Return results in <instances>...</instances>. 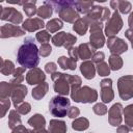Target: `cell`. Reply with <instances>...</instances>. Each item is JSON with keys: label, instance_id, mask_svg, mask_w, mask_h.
I'll list each match as a JSON object with an SVG mask.
<instances>
[{"label": "cell", "instance_id": "38", "mask_svg": "<svg viewBox=\"0 0 133 133\" xmlns=\"http://www.w3.org/2000/svg\"><path fill=\"white\" fill-rule=\"evenodd\" d=\"M92 110H94V112H95L96 114H99V115H103V114H105V113L107 112V107H106L104 104L98 103V104H96V105L94 106Z\"/></svg>", "mask_w": 133, "mask_h": 133}, {"label": "cell", "instance_id": "45", "mask_svg": "<svg viewBox=\"0 0 133 133\" xmlns=\"http://www.w3.org/2000/svg\"><path fill=\"white\" fill-rule=\"evenodd\" d=\"M12 133H29L28 131H27V129L25 128V127H23V126H18L16 129H14V131H12Z\"/></svg>", "mask_w": 133, "mask_h": 133}, {"label": "cell", "instance_id": "12", "mask_svg": "<svg viewBox=\"0 0 133 133\" xmlns=\"http://www.w3.org/2000/svg\"><path fill=\"white\" fill-rule=\"evenodd\" d=\"M45 79H46V75L38 68H34V69L30 70L27 73V76H26L27 82L29 84H31V85H33V84H41V83H43L42 81H44Z\"/></svg>", "mask_w": 133, "mask_h": 133}, {"label": "cell", "instance_id": "28", "mask_svg": "<svg viewBox=\"0 0 133 133\" xmlns=\"http://www.w3.org/2000/svg\"><path fill=\"white\" fill-rule=\"evenodd\" d=\"M123 65V60L122 58L116 55V54H111V56L109 57V66L111 70L113 71H116V70H119Z\"/></svg>", "mask_w": 133, "mask_h": 133}, {"label": "cell", "instance_id": "17", "mask_svg": "<svg viewBox=\"0 0 133 133\" xmlns=\"http://www.w3.org/2000/svg\"><path fill=\"white\" fill-rule=\"evenodd\" d=\"M80 71L83 74V76L86 79H88V80L89 79H92L95 77L96 70H95V65H94V63L91 61H87L86 60V61L82 62L81 65H80Z\"/></svg>", "mask_w": 133, "mask_h": 133}, {"label": "cell", "instance_id": "4", "mask_svg": "<svg viewBox=\"0 0 133 133\" xmlns=\"http://www.w3.org/2000/svg\"><path fill=\"white\" fill-rule=\"evenodd\" d=\"M52 4L59 7L58 9H56V11L64 21L72 23L74 22V20L78 19L79 15L75 10V7H73V5H75V2H52Z\"/></svg>", "mask_w": 133, "mask_h": 133}, {"label": "cell", "instance_id": "6", "mask_svg": "<svg viewBox=\"0 0 133 133\" xmlns=\"http://www.w3.org/2000/svg\"><path fill=\"white\" fill-rule=\"evenodd\" d=\"M102 23L101 22H91L90 23V46L94 49L103 47L104 45V35L102 34Z\"/></svg>", "mask_w": 133, "mask_h": 133}, {"label": "cell", "instance_id": "1", "mask_svg": "<svg viewBox=\"0 0 133 133\" xmlns=\"http://www.w3.org/2000/svg\"><path fill=\"white\" fill-rule=\"evenodd\" d=\"M39 50L36 47L34 39L32 37H26L24 43L20 46L17 54V61L18 63L28 69H34L37 66L39 62V56H38Z\"/></svg>", "mask_w": 133, "mask_h": 133}, {"label": "cell", "instance_id": "18", "mask_svg": "<svg viewBox=\"0 0 133 133\" xmlns=\"http://www.w3.org/2000/svg\"><path fill=\"white\" fill-rule=\"evenodd\" d=\"M78 54L80 59L86 60L88 58H91V56L95 54V49L88 44H81L78 48Z\"/></svg>", "mask_w": 133, "mask_h": 133}, {"label": "cell", "instance_id": "3", "mask_svg": "<svg viewBox=\"0 0 133 133\" xmlns=\"http://www.w3.org/2000/svg\"><path fill=\"white\" fill-rule=\"evenodd\" d=\"M70 109V100L64 96H55L49 102V111L55 117H63Z\"/></svg>", "mask_w": 133, "mask_h": 133}, {"label": "cell", "instance_id": "26", "mask_svg": "<svg viewBox=\"0 0 133 133\" xmlns=\"http://www.w3.org/2000/svg\"><path fill=\"white\" fill-rule=\"evenodd\" d=\"M88 125H89V122L86 118L80 117V118H77V119H75L73 122L72 128L74 130H77V131H83V130L88 128Z\"/></svg>", "mask_w": 133, "mask_h": 133}, {"label": "cell", "instance_id": "21", "mask_svg": "<svg viewBox=\"0 0 133 133\" xmlns=\"http://www.w3.org/2000/svg\"><path fill=\"white\" fill-rule=\"evenodd\" d=\"M28 124L31 127H33L34 130H39V129H44L46 121L42 114H34L31 118L28 119Z\"/></svg>", "mask_w": 133, "mask_h": 133}, {"label": "cell", "instance_id": "15", "mask_svg": "<svg viewBox=\"0 0 133 133\" xmlns=\"http://www.w3.org/2000/svg\"><path fill=\"white\" fill-rule=\"evenodd\" d=\"M26 95H27V88L25 85L18 84L15 86V89H14L11 96H12V102H14V105L16 106V108L23 101V99L25 98Z\"/></svg>", "mask_w": 133, "mask_h": 133}, {"label": "cell", "instance_id": "40", "mask_svg": "<svg viewBox=\"0 0 133 133\" xmlns=\"http://www.w3.org/2000/svg\"><path fill=\"white\" fill-rule=\"evenodd\" d=\"M17 110L20 112V113H22V114H26V113H28L29 111H30V104L29 103H22L20 106H18L17 107Z\"/></svg>", "mask_w": 133, "mask_h": 133}, {"label": "cell", "instance_id": "48", "mask_svg": "<svg viewBox=\"0 0 133 133\" xmlns=\"http://www.w3.org/2000/svg\"><path fill=\"white\" fill-rule=\"evenodd\" d=\"M30 133H48L45 129H39V130H34V131H31Z\"/></svg>", "mask_w": 133, "mask_h": 133}, {"label": "cell", "instance_id": "24", "mask_svg": "<svg viewBox=\"0 0 133 133\" xmlns=\"http://www.w3.org/2000/svg\"><path fill=\"white\" fill-rule=\"evenodd\" d=\"M68 36H69V33H66V32H58V33H56L52 37L53 45H55L57 47H60V46L64 47L65 43H66V39H68Z\"/></svg>", "mask_w": 133, "mask_h": 133}, {"label": "cell", "instance_id": "2", "mask_svg": "<svg viewBox=\"0 0 133 133\" xmlns=\"http://www.w3.org/2000/svg\"><path fill=\"white\" fill-rule=\"evenodd\" d=\"M71 97L75 102L91 103L97 101L98 94L95 89L88 86L80 87V85H73L71 87Z\"/></svg>", "mask_w": 133, "mask_h": 133}, {"label": "cell", "instance_id": "14", "mask_svg": "<svg viewBox=\"0 0 133 133\" xmlns=\"http://www.w3.org/2000/svg\"><path fill=\"white\" fill-rule=\"evenodd\" d=\"M24 34V30L21 29L18 26L15 25H10V24H6L4 26L1 27V37H9V36H21Z\"/></svg>", "mask_w": 133, "mask_h": 133}, {"label": "cell", "instance_id": "23", "mask_svg": "<svg viewBox=\"0 0 133 133\" xmlns=\"http://www.w3.org/2000/svg\"><path fill=\"white\" fill-rule=\"evenodd\" d=\"M48 83L46 82H43L41 84H38L35 88H33L32 90V97L35 99V100H41L48 91Z\"/></svg>", "mask_w": 133, "mask_h": 133}, {"label": "cell", "instance_id": "36", "mask_svg": "<svg viewBox=\"0 0 133 133\" xmlns=\"http://www.w3.org/2000/svg\"><path fill=\"white\" fill-rule=\"evenodd\" d=\"M12 71H14V64H12V62L9 61V60L3 61V64H2V68H1L2 74H4V75H9V74H11Z\"/></svg>", "mask_w": 133, "mask_h": 133}, {"label": "cell", "instance_id": "10", "mask_svg": "<svg viewBox=\"0 0 133 133\" xmlns=\"http://www.w3.org/2000/svg\"><path fill=\"white\" fill-rule=\"evenodd\" d=\"M101 98L104 103H109L113 99L112 91V80L111 79H103L101 81Z\"/></svg>", "mask_w": 133, "mask_h": 133}, {"label": "cell", "instance_id": "25", "mask_svg": "<svg viewBox=\"0 0 133 133\" xmlns=\"http://www.w3.org/2000/svg\"><path fill=\"white\" fill-rule=\"evenodd\" d=\"M38 17L43 19H47L52 15V7L50 2H44V5H42L37 10Z\"/></svg>", "mask_w": 133, "mask_h": 133}, {"label": "cell", "instance_id": "19", "mask_svg": "<svg viewBox=\"0 0 133 133\" xmlns=\"http://www.w3.org/2000/svg\"><path fill=\"white\" fill-rule=\"evenodd\" d=\"M49 132L50 133H65L66 132L65 123L62 121H56V119L51 121L49 125Z\"/></svg>", "mask_w": 133, "mask_h": 133}, {"label": "cell", "instance_id": "11", "mask_svg": "<svg viewBox=\"0 0 133 133\" xmlns=\"http://www.w3.org/2000/svg\"><path fill=\"white\" fill-rule=\"evenodd\" d=\"M122 111H123V106L119 103L114 104L110 108L108 122L110 123L111 126H118L121 124V122H122Z\"/></svg>", "mask_w": 133, "mask_h": 133}, {"label": "cell", "instance_id": "16", "mask_svg": "<svg viewBox=\"0 0 133 133\" xmlns=\"http://www.w3.org/2000/svg\"><path fill=\"white\" fill-rule=\"evenodd\" d=\"M45 26L43 20L41 19H27L24 23H23V28L29 32H32L34 30H37V29H41Z\"/></svg>", "mask_w": 133, "mask_h": 133}, {"label": "cell", "instance_id": "13", "mask_svg": "<svg viewBox=\"0 0 133 133\" xmlns=\"http://www.w3.org/2000/svg\"><path fill=\"white\" fill-rule=\"evenodd\" d=\"M1 19L2 20H9L16 24H19L22 22V15L12 7H8V8L3 7L2 12H1Z\"/></svg>", "mask_w": 133, "mask_h": 133}, {"label": "cell", "instance_id": "33", "mask_svg": "<svg viewBox=\"0 0 133 133\" xmlns=\"http://www.w3.org/2000/svg\"><path fill=\"white\" fill-rule=\"evenodd\" d=\"M97 71H98V73H99L100 76H108L109 75V72H110V68H109V65L106 62L103 61L101 63H98Z\"/></svg>", "mask_w": 133, "mask_h": 133}, {"label": "cell", "instance_id": "43", "mask_svg": "<svg viewBox=\"0 0 133 133\" xmlns=\"http://www.w3.org/2000/svg\"><path fill=\"white\" fill-rule=\"evenodd\" d=\"M79 113H80V110L77 107H70L69 112H68V115H69V117L74 118V117H77L79 115Z\"/></svg>", "mask_w": 133, "mask_h": 133}, {"label": "cell", "instance_id": "5", "mask_svg": "<svg viewBox=\"0 0 133 133\" xmlns=\"http://www.w3.org/2000/svg\"><path fill=\"white\" fill-rule=\"evenodd\" d=\"M52 80H54V90L60 96H66L70 92V75L54 73L52 74Z\"/></svg>", "mask_w": 133, "mask_h": 133}, {"label": "cell", "instance_id": "44", "mask_svg": "<svg viewBox=\"0 0 133 133\" xmlns=\"http://www.w3.org/2000/svg\"><path fill=\"white\" fill-rule=\"evenodd\" d=\"M1 104H2V108H3V110H2V116H4L6 109L9 108L10 101H9V99H2L1 100Z\"/></svg>", "mask_w": 133, "mask_h": 133}, {"label": "cell", "instance_id": "9", "mask_svg": "<svg viewBox=\"0 0 133 133\" xmlns=\"http://www.w3.org/2000/svg\"><path fill=\"white\" fill-rule=\"evenodd\" d=\"M107 46L110 49V51L112 52V54H116V55L126 52L128 49L127 44L123 39H121L118 37H114V36L108 38Z\"/></svg>", "mask_w": 133, "mask_h": 133}, {"label": "cell", "instance_id": "31", "mask_svg": "<svg viewBox=\"0 0 133 133\" xmlns=\"http://www.w3.org/2000/svg\"><path fill=\"white\" fill-rule=\"evenodd\" d=\"M62 22L59 19H53L47 23V28L50 32H56L57 30L62 28Z\"/></svg>", "mask_w": 133, "mask_h": 133}, {"label": "cell", "instance_id": "27", "mask_svg": "<svg viewBox=\"0 0 133 133\" xmlns=\"http://www.w3.org/2000/svg\"><path fill=\"white\" fill-rule=\"evenodd\" d=\"M110 4L115 10H116V8H118L123 14H127L131 9V4L127 1H116V2L112 1Z\"/></svg>", "mask_w": 133, "mask_h": 133}, {"label": "cell", "instance_id": "30", "mask_svg": "<svg viewBox=\"0 0 133 133\" xmlns=\"http://www.w3.org/2000/svg\"><path fill=\"white\" fill-rule=\"evenodd\" d=\"M20 125H21L20 116L17 114V112L15 110H11L10 113H9V116H8V126H9V128L14 129L15 127L20 126Z\"/></svg>", "mask_w": 133, "mask_h": 133}, {"label": "cell", "instance_id": "47", "mask_svg": "<svg viewBox=\"0 0 133 133\" xmlns=\"http://www.w3.org/2000/svg\"><path fill=\"white\" fill-rule=\"evenodd\" d=\"M130 128L127 126H119L117 128V133H129Z\"/></svg>", "mask_w": 133, "mask_h": 133}, {"label": "cell", "instance_id": "35", "mask_svg": "<svg viewBox=\"0 0 133 133\" xmlns=\"http://www.w3.org/2000/svg\"><path fill=\"white\" fill-rule=\"evenodd\" d=\"M36 39L41 43V44H47V42L50 39V37H51V35H50V33H48L47 31H45V30H42V31H39V32H37L36 33Z\"/></svg>", "mask_w": 133, "mask_h": 133}, {"label": "cell", "instance_id": "32", "mask_svg": "<svg viewBox=\"0 0 133 133\" xmlns=\"http://www.w3.org/2000/svg\"><path fill=\"white\" fill-rule=\"evenodd\" d=\"M92 5V2H75V7H77L76 9L79 12H87L90 8V6Z\"/></svg>", "mask_w": 133, "mask_h": 133}, {"label": "cell", "instance_id": "34", "mask_svg": "<svg viewBox=\"0 0 133 133\" xmlns=\"http://www.w3.org/2000/svg\"><path fill=\"white\" fill-rule=\"evenodd\" d=\"M34 4H35V1H33V2H25V4H24V11L26 12V15L28 17H31L35 12H37L35 10Z\"/></svg>", "mask_w": 133, "mask_h": 133}, {"label": "cell", "instance_id": "7", "mask_svg": "<svg viewBox=\"0 0 133 133\" xmlns=\"http://www.w3.org/2000/svg\"><path fill=\"white\" fill-rule=\"evenodd\" d=\"M119 97L123 100H129L133 97V77L124 76L118 79L117 82Z\"/></svg>", "mask_w": 133, "mask_h": 133}, {"label": "cell", "instance_id": "46", "mask_svg": "<svg viewBox=\"0 0 133 133\" xmlns=\"http://www.w3.org/2000/svg\"><path fill=\"white\" fill-rule=\"evenodd\" d=\"M125 35L127 36V38H129L131 41V44H132V48H133V29H128L125 33Z\"/></svg>", "mask_w": 133, "mask_h": 133}, {"label": "cell", "instance_id": "41", "mask_svg": "<svg viewBox=\"0 0 133 133\" xmlns=\"http://www.w3.org/2000/svg\"><path fill=\"white\" fill-rule=\"evenodd\" d=\"M104 58H105V54L103 52H95V54L92 55V61L97 63L103 62Z\"/></svg>", "mask_w": 133, "mask_h": 133}, {"label": "cell", "instance_id": "39", "mask_svg": "<svg viewBox=\"0 0 133 133\" xmlns=\"http://www.w3.org/2000/svg\"><path fill=\"white\" fill-rule=\"evenodd\" d=\"M52 51V48L49 44H42L41 49H39V53L42 54V56H48Z\"/></svg>", "mask_w": 133, "mask_h": 133}, {"label": "cell", "instance_id": "8", "mask_svg": "<svg viewBox=\"0 0 133 133\" xmlns=\"http://www.w3.org/2000/svg\"><path fill=\"white\" fill-rule=\"evenodd\" d=\"M123 26V21L119 17V14L117 10L114 11V14L112 15V17L107 21L106 24V28H105V33L107 36L112 37L114 34H116L121 28Z\"/></svg>", "mask_w": 133, "mask_h": 133}, {"label": "cell", "instance_id": "42", "mask_svg": "<svg viewBox=\"0 0 133 133\" xmlns=\"http://www.w3.org/2000/svg\"><path fill=\"white\" fill-rule=\"evenodd\" d=\"M45 69H46V72H48L50 74H54V73H56L57 66H56V64L54 62H48L46 64V66H45Z\"/></svg>", "mask_w": 133, "mask_h": 133}, {"label": "cell", "instance_id": "20", "mask_svg": "<svg viewBox=\"0 0 133 133\" xmlns=\"http://www.w3.org/2000/svg\"><path fill=\"white\" fill-rule=\"evenodd\" d=\"M90 24V22H89V20H88V18L86 17V18H84V19H78L76 22H75V24H74V30L76 31V32H78L80 35H84L85 34V32H86V30H87V26Z\"/></svg>", "mask_w": 133, "mask_h": 133}, {"label": "cell", "instance_id": "37", "mask_svg": "<svg viewBox=\"0 0 133 133\" xmlns=\"http://www.w3.org/2000/svg\"><path fill=\"white\" fill-rule=\"evenodd\" d=\"M24 68H22V69H17L16 71H15V75H14V80H12V82H15V84H19L23 79H24V76H23V73H24Z\"/></svg>", "mask_w": 133, "mask_h": 133}, {"label": "cell", "instance_id": "22", "mask_svg": "<svg viewBox=\"0 0 133 133\" xmlns=\"http://www.w3.org/2000/svg\"><path fill=\"white\" fill-rule=\"evenodd\" d=\"M76 61L75 59L71 58V57H65V56H61L58 59V64L60 65V68L62 70H75L76 69Z\"/></svg>", "mask_w": 133, "mask_h": 133}, {"label": "cell", "instance_id": "29", "mask_svg": "<svg viewBox=\"0 0 133 133\" xmlns=\"http://www.w3.org/2000/svg\"><path fill=\"white\" fill-rule=\"evenodd\" d=\"M125 114V122L129 128H133V104L129 105L124 110Z\"/></svg>", "mask_w": 133, "mask_h": 133}]
</instances>
